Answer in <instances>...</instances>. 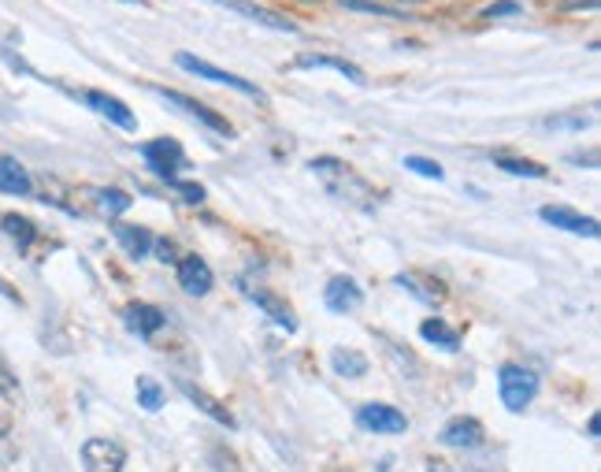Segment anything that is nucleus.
Masks as SVG:
<instances>
[{"instance_id":"1","label":"nucleus","mask_w":601,"mask_h":472,"mask_svg":"<svg viewBox=\"0 0 601 472\" xmlns=\"http://www.w3.org/2000/svg\"><path fill=\"white\" fill-rule=\"evenodd\" d=\"M308 168H312V175H319V183L327 186L334 197H342L345 205H372L375 201L372 186H367L353 168H345L342 160L323 157V160H312Z\"/></svg>"},{"instance_id":"2","label":"nucleus","mask_w":601,"mask_h":472,"mask_svg":"<svg viewBox=\"0 0 601 472\" xmlns=\"http://www.w3.org/2000/svg\"><path fill=\"white\" fill-rule=\"evenodd\" d=\"M497 391H501V402H505V410L523 413L534 402V394H539V376L528 372L523 365H501Z\"/></svg>"},{"instance_id":"3","label":"nucleus","mask_w":601,"mask_h":472,"mask_svg":"<svg viewBox=\"0 0 601 472\" xmlns=\"http://www.w3.org/2000/svg\"><path fill=\"white\" fill-rule=\"evenodd\" d=\"M356 424L364 427V432H375V435H401L408 427L405 413L394 410V405L386 402H367L356 410Z\"/></svg>"},{"instance_id":"4","label":"nucleus","mask_w":601,"mask_h":472,"mask_svg":"<svg viewBox=\"0 0 601 472\" xmlns=\"http://www.w3.org/2000/svg\"><path fill=\"white\" fill-rule=\"evenodd\" d=\"M175 63L183 71H189V75H200V79H211V82H227L230 90H238V94H245V97H256L260 101V86H253L249 79H242V75H230V71H219V68H211V63H205V60H197V57H189V52H175Z\"/></svg>"},{"instance_id":"5","label":"nucleus","mask_w":601,"mask_h":472,"mask_svg":"<svg viewBox=\"0 0 601 472\" xmlns=\"http://www.w3.org/2000/svg\"><path fill=\"white\" fill-rule=\"evenodd\" d=\"M82 465H86V472H122V465H127V450H122L116 439H86Z\"/></svg>"},{"instance_id":"6","label":"nucleus","mask_w":601,"mask_h":472,"mask_svg":"<svg viewBox=\"0 0 601 472\" xmlns=\"http://www.w3.org/2000/svg\"><path fill=\"white\" fill-rule=\"evenodd\" d=\"M141 157L149 160V168L160 175V179H175L178 168H186V153L178 146L175 138H156V141H145L141 146Z\"/></svg>"},{"instance_id":"7","label":"nucleus","mask_w":601,"mask_h":472,"mask_svg":"<svg viewBox=\"0 0 601 472\" xmlns=\"http://www.w3.org/2000/svg\"><path fill=\"white\" fill-rule=\"evenodd\" d=\"M323 302H327V309L331 313H353V309H361V302H364V291H361V283L349 279V276H334L327 283V291H323Z\"/></svg>"},{"instance_id":"8","label":"nucleus","mask_w":601,"mask_h":472,"mask_svg":"<svg viewBox=\"0 0 601 472\" xmlns=\"http://www.w3.org/2000/svg\"><path fill=\"white\" fill-rule=\"evenodd\" d=\"M442 443L456 446V450H475V446L486 443V432L475 416H456V421H450L442 427Z\"/></svg>"},{"instance_id":"9","label":"nucleus","mask_w":601,"mask_h":472,"mask_svg":"<svg viewBox=\"0 0 601 472\" xmlns=\"http://www.w3.org/2000/svg\"><path fill=\"white\" fill-rule=\"evenodd\" d=\"M156 94H160V97H164V101H167V105H175V108H183V112H189V116H194V119H197V124H205L208 130H216V135H223V138H230V135H234V130H230V124H227V119H223V116H216V112H211V108H208V105H197V101H194V97H183V94H167V90H156Z\"/></svg>"},{"instance_id":"10","label":"nucleus","mask_w":601,"mask_h":472,"mask_svg":"<svg viewBox=\"0 0 601 472\" xmlns=\"http://www.w3.org/2000/svg\"><path fill=\"white\" fill-rule=\"evenodd\" d=\"M542 219L553 227L568 230V235H583V238H598V219H590L583 213H572V208H561V205H545L542 208Z\"/></svg>"},{"instance_id":"11","label":"nucleus","mask_w":601,"mask_h":472,"mask_svg":"<svg viewBox=\"0 0 601 472\" xmlns=\"http://www.w3.org/2000/svg\"><path fill=\"white\" fill-rule=\"evenodd\" d=\"M249 298H253V305H260V313H267V321H272L275 327H283V332H297V316H294V309L278 298L275 291H267V287H253L249 291Z\"/></svg>"},{"instance_id":"12","label":"nucleus","mask_w":601,"mask_h":472,"mask_svg":"<svg viewBox=\"0 0 601 472\" xmlns=\"http://www.w3.org/2000/svg\"><path fill=\"white\" fill-rule=\"evenodd\" d=\"M216 4L230 8V12H238V16H245V19H253V23H260V27H267V30H286V35H294V30H297L286 16L272 12V8L253 4V0H216Z\"/></svg>"},{"instance_id":"13","label":"nucleus","mask_w":601,"mask_h":472,"mask_svg":"<svg viewBox=\"0 0 601 472\" xmlns=\"http://www.w3.org/2000/svg\"><path fill=\"white\" fill-rule=\"evenodd\" d=\"M211 283H216V276H211V268L200 257H183V260H178V287H183L186 294L200 298V294L211 291Z\"/></svg>"},{"instance_id":"14","label":"nucleus","mask_w":601,"mask_h":472,"mask_svg":"<svg viewBox=\"0 0 601 472\" xmlns=\"http://www.w3.org/2000/svg\"><path fill=\"white\" fill-rule=\"evenodd\" d=\"M305 68H327V71H338L342 79H349L353 86H364V71L356 63L342 60V57H327V52H312V57H297L289 63V71H305Z\"/></svg>"},{"instance_id":"15","label":"nucleus","mask_w":601,"mask_h":472,"mask_svg":"<svg viewBox=\"0 0 601 472\" xmlns=\"http://www.w3.org/2000/svg\"><path fill=\"white\" fill-rule=\"evenodd\" d=\"M86 105L93 108V112L105 116L108 124H116L119 130H134V127H138V119H134V112L119 101V97H108V94L89 90V94H86Z\"/></svg>"},{"instance_id":"16","label":"nucleus","mask_w":601,"mask_h":472,"mask_svg":"<svg viewBox=\"0 0 601 472\" xmlns=\"http://www.w3.org/2000/svg\"><path fill=\"white\" fill-rule=\"evenodd\" d=\"M122 321H127L130 332L141 335V338H152V335L167 324L164 313L156 309V305H145V302H130L127 309H122Z\"/></svg>"},{"instance_id":"17","label":"nucleus","mask_w":601,"mask_h":472,"mask_svg":"<svg viewBox=\"0 0 601 472\" xmlns=\"http://www.w3.org/2000/svg\"><path fill=\"white\" fill-rule=\"evenodd\" d=\"M33 190L27 168L16 160V157H0V194H11V197H27Z\"/></svg>"},{"instance_id":"18","label":"nucleus","mask_w":601,"mask_h":472,"mask_svg":"<svg viewBox=\"0 0 601 472\" xmlns=\"http://www.w3.org/2000/svg\"><path fill=\"white\" fill-rule=\"evenodd\" d=\"M183 394H186V399L189 402H194L197 405V410H205L208 416H211V421H216V424H227V427H238V421H234V416H230V410H227V405H223L219 399H211V394L208 391H200V387H194V383H183Z\"/></svg>"},{"instance_id":"19","label":"nucleus","mask_w":601,"mask_h":472,"mask_svg":"<svg viewBox=\"0 0 601 472\" xmlns=\"http://www.w3.org/2000/svg\"><path fill=\"white\" fill-rule=\"evenodd\" d=\"M397 287H405L416 294L420 302H442L445 298V287L439 279H431V276H420V272H401V276L394 279Z\"/></svg>"},{"instance_id":"20","label":"nucleus","mask_w":601,"mask_h":472,"mask_svg":"<svg viewBox=\"0 0 601 472\" xmlns=\"http://www.w3.org/2000/svg\"><path fill=\"white\" fill-rule=\"evenodd\" d=\"M490 160H494L501 171L516 175V179H550V171H545L539 160H528V157H512V153H494V157H490Z\"/></svg>"},{"instance_id":"21","label":"nucleus","mask_w":601,"mask_h":472,"mask_svg":"<svg viewBox=\"0 0 601 472\" xmlns=\"http://www.w3.org/2000/svg\"><path fill=\"white\" fill-rule=\"evenodd\" d=\"M116 243L122 246V254H127L130 260H141L145 254L152 249V235L145 227H127V224H119L116 227Z\"/></svg>"},{"instance_id":"22","label":"nucleus","mask_w":601,"mask_h":472,"mask_svg":"<svg viewBox=\"0 0 601 472\" xmlns=\"http://www.w3.org/2000/svg\"><path fill=\"white\" fill-rule=\"evenodd\" d=\"M0 227H4V235L22 249V254H27L33 243H38V227H33L30 219L19 216V213H8L4 219H0Z\"/></svg>"},{"instance_id":"23","label":"nucleus","mask_w":601,"mask_h":472,"mask_svg":"<svg viewBox=\"0 0 601 472\" xmlns=\"http://www.w3.org/2000/svg\"><path fill=\"white\" fill-rule=\"evenodd\" d=\"M420 335L427 338V343H434V346L450 350V354H453L456 346H461V335H456L445 321H434V316H431V321H423V324H420Z\"/></svg>"},{"instance_id":"24","label":"nucleus","mask_w":601,"mask_h":472,"mask_svg":"<svg viewBox=\"0 0 601 472\" xmlns=\"http://www.w3.org/2000/svg\"><path fill=\"white\" fill-rule=\"evenodd\" d=\"M331 368L338 372V376H345V380H356V376H364V372H367V357L356 354V350H334Z\"/></svg>"},{"instance_id":"25","label":"nucleus","mask_w":601,"mask_h":472,"mask_svg":"<svg viewBox=\"0 0 601 472\" xmlns=\"http://www.w3.org/2000/svg\"><path fill=\"white\" fill-rule=\"evenodd\" d=\"M93 201H97V216H108L116 219L130 208V194L122 190H93Z\"/></svg>"},{"instance_id":"26","label":"nucleus","mask_w":601,"mask_h":472,"mask_svg":"<svg viewBox=\"0 0 601 472\" xmlns=\"http://www.w3.org/2000/svg\"><path fill=\"white\" fill-rule=\"evenodd\" d=\"M19 458V443H16V427H11L8 410L0 405V469H8L11 461Z\"/></svg>"},{"instance_id":"27","label":"nucleus","mask_w":601,"mask_h":472,"mask_svg":"<svg viewBox=\"0 0 601 472\" xmlns=\"http://www.w3.org/2000/svg\"><path fill=\"white\" fill-rule=\"evenodd\" d=\"M138 405L145 413H156L164 405V387L156 380H149V376H141L138 380Z\"/></svg>"},{"instance_id":"28","label":"nucleus","mask_w":601,"mask_h":472,"mask_svg":"<svg viewBox=\"0 0 601 472\" xmlns=\"http://www.w3.org/2000/svg\"><path fill=\"white\" fill-rule=\"evenodd\" d=\"M164 183L171 186V190H175L178 197H183L186 205H200V201H205V186L186 183V179H178V175H175V179H164Z\"/></svg>"},{"instance_id":"29","label":"nucleus","mask_w":601,"mask_h":472,"mask_svg":"<svg viewBox=\"0 0 601 472\" xmlns=\"http://www.w3.org/2000/svg\"><path fill=\"white\" fill-rule=\"evenodd\" d=\"M342 8H349V12H367V16H390V19L405 16V12H397V8L375 4V0H342Z\"/></svg>"},{"instance_id":"30","label":"nucleus","mask_w":601,"mask_h":472,"mask_svg":"<svg viewBox=\"0 0 601 472\" xmlns=\"http://www.w3.org/2000/svg\"><path fill=\"white\" fill-rule=\"evenodd\" d=\"M405 168L423 175V179H434V183L442 179V164H434V160H427V157H405Z\"/></svg>"},{"instance_id":"31","label":"nucleus","mask_w":601,"mask_h":472,"mask_svg":"<svg viewBox=\"0 0 601 472\" xmlns=\"http://www.w3.org/2000/svg\"><path fill=\"white\" fill-rule=\"evenodd\" d=\"M0 394H4V399H16L19 394V380H16V372H11V365L4 357H0Z\"/></svg>"},{"instance_id":"32","label":"nucleus","mask_w":601,"mask_h":472,"mask_svg":"<svg viewBox=\"0 0 601 472\" xmlns=\"http://www.w3.org/2000/svg\"><path fill=\"white\" fill-rule=\"evenodd\" d=\"M520 12V4L516 0H501V4H490V8H483V16L486 19H497V16H516Z\"/></svg>"},{"instance_id":"33","label":"nucleus","mask_w":601,"mask_h":472,"mask_svg":"<svg viewBox=\"0 0 601 472\" xmlns=\"http://www.w3.org/2000/svg\"><path fill=\"white\" fill-rule=\"evenodd\" d=\"M152 249H156V257H160V260H164V265H171V260L178 257V249H175V243H167V238H160V243H156Z\"/></svg>"},{"instance_id":"34","label":"nucleus","mask_w":601,"mask_h":472,"mask_svg":"<svg viewBox=\"0 0 601 472\" xmlns=\"http://www.w3.org/2000/svg\"><path fill=\"white\" fill-rule=\"evenodd\" d=\"M0 294H4V298H8V302H22V298H19V291H16V287H11V283H8L4 276H0Z\"/></svg>"},{"instance_id":"35","label":"nucleus","mask_w":601,"mask_h":472,"mask_svg":"<svg viewBox=\"0 0 601 472\" xmlns=\"http://www.w3.org/2000/svg\"><path fill=\"white\" fill-rule=\"evenodd\" d=\"M130 4H134V0H130Z\"/></svg>"}]
</instances>
